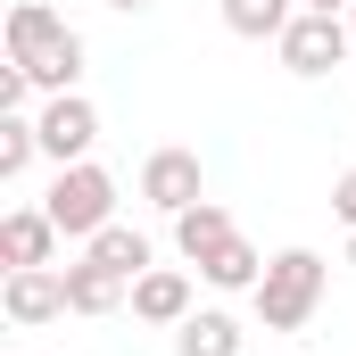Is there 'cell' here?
<instances>
[{"mask_svg":"<svg viewBox=\"0 0 356 356\" xmlns=\"http://www.w3.org/2000/svg\"><path fill=\"white\" fill-rule=\"evenodd\" d=\"M0 33H8V67H25L33 91H75V83H83V33H75L58 8L17 0Z\"/></svg>","mask_w":356,"mask_h":356,"instance_id":"obj_1","label":"cell"},{"mask_svg":"<svg viewBox=\"0 0 356 356\" xmlns=\"http://www.w3.org/2000/svg\"><path fill=\"white\" fill-rule=\"evenodd\" d=\"M323 282H332V266H323L315 249H282V257H266V282L249 290L257 315H266V332H307L315 307H323Z\"/></svg>","mask_w":356,"mask_h":356,"instance_id":"obj_2","label":"cell"},{"mask_svg":"<svg viewBox=\"0 0 356 356\" xmlns=\"http://www.w3.org/2000/svg\"><path fill=\"white\" fill-rule=\"evenodd\" d=\"M42 207H50V224H58L67 241H91V232L116 224V175L91 166V158H83V166H58V182H50Z\"/></svg>","mask_w":356,"mask_h":356,"instance_id":"obj_3","label":"cell"},{"mask_svg":"<svg viewBox=\"0 0 356 356\" xmlns=\"http://www.w3.org/2000/svg\"><path fill=\"white\" fill-rule=\"evenodd\" d=\"M348 42H356V25L340 17V8H298L290 33H282V67H290L298 83H315V75L348 67Z\"/></svg>","mask_w":356,"mask_h":356,"instance_id":"obj_4","label":"cell"},{"mask_svg":"<svg viewBox=\"0 0 356 356\" xmlns=\"http://www.w3.org/2000/svg\"><path fill=\"white\" fill-rule=\"evenodd\" d=\"M0 315H8L17 332L58 323V315H67V266H17L0 282Z\"/></svg>","mask_w":356,"mask_h":356,"instance_id":"obj_5","label":"cell"},{"mask_svg":"<svg viewBox=\"0 0 356 356\" xmlns=\"http://www.w3.org/2000/svg\"><path fill=\"white\" fill-rule=\"evenodd\" d=\"M33 124H42V158H58V166H83L91 141H99V108H91L83 91H50V108Z\"/></svg>","mask_w":356,"mask_h":356,"instance_id":"obj_6","label":"cell"},{"mask_svg":"<svg viewBox=\"0 0 356 356\" xmlns=\"http://www.w3.org/2000/svg\"><path fill=\"white\" fill-rule=\"evenodd\" d=\"M141 199H149V207H166V216L199 207V199H207L199 149H149V166H141Z\"/></svg>","mask_w":356,"mask_h":356,"instance_id":"obj_7","label":"cell"},{"mask_svg":"<svg viewBox=\"0 0 356 356\" xmlns=\"http://www.w3.org/2000/svg\"><path fill=\"white\" fill-rule=\"evenodd\" d=\"M67 232L50 224V207H8L0 216V266L17 273V266H50V249H58Z\"/></svg>","mask_w":356,"mask_h":356,"instance_id":"obj_8","label":"cell"},{"mask_svg":"<svg viewBox=\"0 0 356 356\" xmlns=\"http://www.w3.org/2000/svg\"><path fill=\"white\" fill-rule=\"evenodd\" d=\"M124 298H133V282L108 273L99 257H75V266H67V315H116Z\"/></svg>","mask_w":356,"mask_h":356,"instance_id":"obj_9","label":"cell"},{"mask_svg":"<svg viewBox=\"0 0 356 356\" xmlns=\"http://www.w3.org/2000/svg\"><path fill=\"white\" fill-rule=\"evenodd\" d=\"M133 315H141V323H166V332H175L182 315H191V273L149 266L141 282H133Z\"/></svg>","mask_w":356,"mask_h":356,"instance_id":"obj_10","label":"cell"},{"mask_svg":"<svg viewBox=\"0 0 356 356\" xmlns=\"http://www.w3.org/2000/svg\"><path fill=\"white\" fill-rule=\"evenodd\" d=\"M175 356H241V323L224 307H191L175 323Z\"/></svg>","mask_w":356,"mask_h":356,"instance_id":"obj_11","label":"cell"},{"mask_svg":"<svg viewBox=\"0 0 356 356\" xmlns=\"http://www.w3.org/2000/svg\"><path fill=\"white\" fill-rule=\"evenodd\" d=\"M232 232H241V224H232V216H224L216 199H199V207H182V216H175V249L191 257V266H199V257H216V249H224Z\"/></svg>","mask_w":356,"mask_h":356,"instance_id":"obj_12","label":"cell"},{"mask_svg":"<svg viewBox=\"0 0 356 356\" xmlns=\"http://www.w3.org/2000/svg\"><path fill=\"white\" fill-rule=\"evenodd\" d=\"M199 282H216V290H257V282H266V257H257V249L232 232L216 257H199Z\"/></svg>","mask_w":356,"mask_h":356,"instance_id":"obj_13","label":"cell"},{"mask_svg":"<svg viewBox=\"0 0 356 356\" xmlns=\"http://www.w3.org/2000/svg\"><path fill=\"white\" fill-rule=\"evenodd\" d=\"M290 17H298L290 0H224V25H232L241 42H282Z\"/></svg>","mask_w":356,"mask_h":356,"instance_id":"obj_14","label":"cell"},{"mask_svg":"<svg viewBox=\"0 0 356 356\" xmlns=\"http://www.w3.org/2000/svg\"><path fill=\"white\" fill-rule=\"evenodd\" d=\"M83 257H99V266H108V273H124V282H141V273H149V241H141L133 224H108V232H91V249H83Z\"/></svg>","mask_w":356,"mask_h":356,"instance_id":"obj_15","label":"cell"},{"mask_svg":"<svg viewBox=\"0 0 356 356\" xmlns=\"http://www.w3.org/2000/svg\"><path fill=\"white\" fill-rule=\"evenodd\" d=\"M33 158H42V124L33 116H0V182H17Z\"/></svg>","mask_w":356,"mask_h":356,"instance_id":"obj_16","label":"cell"},{"mask_svg":"<svg viewBox=\"0 0 356 356\" xmlns=\"http://www.w3.org/2000/svg\"><path fill=\"white\" fill-rule=\"evenodd\" d=\"M332 216H340V224H348V232H356V166H348V175H340V182H332Z\"/></svg>","mask_w":356,"mask_h":356,"instance_id":"obj_17","label":"cell"},{"mask_svg":"<svg viewBox=\"0 0 356 356\" xmlns=\"http://www.w3.org/2000/svg\"><path fill=\"white\" fill-rule=\"evenodd\" d=\"M108 8H116V17H141V8H149V0H108Z\"/></svg>","mask_w":356,"mask_h":356,"instance_id":"obj_18","label":"cell"},{"mask_svg":"<svg viewBox=\"0 0 356 356\" xmlns=\"http://www.w3.org/2000/svg\"><path fill=\"white\" fill-rule=\"evenodd\" d=\"M307 8H340V17H348V0H307Z\"/></svg>","mask_w":356,"mask_h":356,"instance_id":"obj_19","label":"cell"},{"mask_svg":"<svg viewBox=\"0 0 356 356\" xmlns=\"http://www.w3.org/2000/svg\"><path fill=\"white\" fill-rule=\"evenodd\" d=\"M348 266H356V232H348Z\"/></svg>","mask_w":356,"mask_h":356,"instance_id":"obj_20","label":"cell"},{"mask_svg":"<svg viewBox=\"0 0 356 356\" xmlns=\"http://www.w3.org/2000/svg\"><path fill=\"white\" fill-rule=\"evenodd\" d=\"M348 25H356V0H348Z\"/></svg>","mask_w":356,"mask_h":356,"instance_id":"obj_21","label":"cell"}]
</instances>
